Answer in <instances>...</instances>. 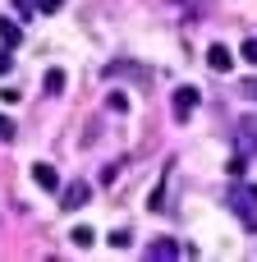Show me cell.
Wrapping results in <instances>:
<instances>
[{"label": "cell", "instance_id": "16", "mask_svg": "<svg viewBox=\"0 0 257 262\" xmlns=\"http://www.w3.org/2000/svg\"><path fill=\"white\" fill-rule=\"evenodd\" d=\"M9 138H14V120H5V115H0V143H9Z\"/></svg>", "mask_w": 257, "mask_h": 262}, {"label": "cell", "instance_id": "18", "mask_svg": "<svg viewBox=\"0 0 257 262\" xmlns=\"http://www.w3.org/2000/svg\"><path fill=\"white\" fill-rule=\"evenodd\" d=\"M239 92H244V97H253V101H257V78H248V83H239Z\"/></svg>", "mask_w": 257, "mask_h": 262}, {"label": "cell", "instance_id": "19", "mask_svg": "<svg viewBox=\"0 0 257 262\" xmlns=\"http://www.w3.org/2000/svg\"><path fill=\"white\" fill-rule=\"evenodd\" d=\"M14 9H18V14H32V9H37V0H14Z\"/></svg>", "mask_w": 257, "mask_h": 262}, {"label": "cell", "instance_id": "13", "mask_svg": "<svg viewBox=\"0 0 257 262\" xmlns=\"http://www.w3.org/2000/svg\"><path fill=\"white\" fill-rule=\"evenodd\" d=\"M239 55H244L248 64H257V37H248V41H244V51H239Z\"/></svg>", "mask_w": 257, "mask_h": 262}, {"label": "cell", "instance_id": "14", "mask_svg": "<svg viewBox=\"0 0 257 262\" xmlns=\"http://www.w3.org/2000/svg\"><path fill=\"white\" fill-rule=\"evenodd\" d=\"M110 244H115V249H129V244H133V235H129V230H115V235H110Z\"/></svg>", "mask_w": 257, "mask_h": 262}, {"label": "cell", "instance_id": "3", "mask_svg": "<svg viewBox=\"0 0 257 262\" xmlns=\"http://www.w3.org/2000/svg\"><path fill=\"white\" fill-rule=\"evenodd\" d=\"M179 253H184L179 239H152V244H147V262H175Z\"/></svg>", "mask_w": 257, "mask_h": 262}, {"label": "cell", "instance_id": "9", "mask_svg": "<svg viewBox=\"0 0 257 262\" xmlns=\"http://www.w3.org/2000/svg\"><path fill=\"white\" fill-rule=\"evenodd\" d=\"M41 88H46L51 97H60V92H64V69H46V78H41Z\"/></svg>", "mask_w": 257, "mask_h": 262}, {"label": "cell", "instance_id": "8", "mask_svg": "<svg viewBox=\"0 0 257 262\" xmlns=\"http://www.w3.org/2000/svg\"><path fill=\"white\" fill-rule=\"evenodd\" d=\"M0 41H5V46H9V51H14V46H18V41H23V28H18V23H14V18H0Z\"/></svg>", "mask_w": 257, "mask_h": 262}, {"label": "cell", "instance_id": "1", "mask_svg": "<svg viewBox=\"0 0 257 262\" xmlns=\"http://www.w3.org/2000/svg\"><path fill=\"white\" fill-rule=\"evenodd\" d=\"M225 207L239 216V226L257 235V184H244V180H235L230 184V193H225Z\"/></svg>", "mask_w": 257, "mask_h": 262}, {"label": "cell", "instance_id": "7", "mask_svg": "<svg viewBox=\"0 0 257 262\" xmlns=\"http://www.w3.org/2000/svg\"><path fill=\"white\" fill-rule=\"evenodd\" d=\"M207 64H212L216 74H230V69H235V55H230V51H225V46L216 41V46L207 51Z\"/></svg>", "mask_w": 257, "mask_h": 262}, {"label": "cell", "instance_id": "17", "mask_svg": "<svg viewBox=\"0 0 257 262\" xmlns=\"http://www.w3.org/2000/svg\"><path fill=\"white\" fill-rule=\"evenodd\" d=\"M9 69H14V60H9V46L0 41V74H9Z\"/></svg>", "mask_w": 257, "mask_h": 262}, {"label": "cell", "instance_id": "4", "mask_svg": "<svg viewBox=\"0 0 257 262\" xmlns=\"http://www.w3.org/2000/svg\"><path fill=\"white\" fill-rule=\"evenodd\" d=\"M87 198H92V189H87L83 180H74V184L60 193V207H64V212H78V207H87Z\"/></svg>", "mask_w": 257, "mask_h": 262}, {"label": "cell", "instance_id": "12", "mask_svg": "<svg viewBox=\"0 0 257 262\" xmlns=\"http://www.w3.org/2000/svg\"><path fill=\"white\" fill-rule=\"evenodd\" d=\"M225 170H230L235 180H244V170H248V161H244V157H230V166H225Z\"/></svg>", "mask_w": 257, "mask_h": 262}, {"label": "cell", "instance_id": "11", "mask_svg": "<svg viewBox=\"0 0 257 262\" xmlns=\"http://www.w3.org/2000/svg\"><path fill=\"white\" fill-rule=\"evenodd\" d=\"M106 106H110L115 115H124V111H129V97H124V92H110V97H106Z\"/></svg>", "mask_w": 257, "mask_h": 262}, {"label": "cell", "instance_id": "6", "mask_svg": "<svg viewBox=\"0 0 257 262\" xmlns=\"http://www.w3.org/2000/svg\"><path fill=\"white\" fill-rule=\"evenodd\" d=\"M101 74H106V78H120V74H129V78H147V69H143V64H133V60H110Z\"/></svg>", "mask_w": 257, "mask_h": 262}, {"label": "cell", "instance_id": "10", "mask_svg": "<svg viewBox=\"0 0 257 262\" xmlns=\"http://www.w3.org/2000/svg\"><path fill=\"white\" fill-rule=\"evenodd\" d=\"M69 239H74V249H92V244H97V235H92L87 226H74V235H69Z\"/></svg>", "mask_w": 257, "mask_h": 262}, {"label": "cell", "instance_id": "15", "mask_svg": "<svg viewBox=\"0 0 257 262\" xmlns=\"http://www.w3.org/2000/svg\"><path fill=\"white\" fill-rule=\"evenodd\" d=\"M37 9H41V14H60V9H64V0H37Z\"/></svg>", "mask_w": 257, "mask_h": 262}, {"label": "cell", "instance_id": "2", "mask_svg": "<svg viewBox=\"0 0 257 262\" xmlns=\"http://www.w3.org/2000/svg\"><path fill=\"white\" fill-rule=\"evenodd\" d=\"M198 101H202V97H198V88H179V92L170 97V111H175V120H189V115L198 111Z\"/></svg>", "mask_w": 257, "mask_h": 262}, {"label": "cell", "instance_id": "5", "mask_svg": "<svg viewBox=\"0 0 257 262\" xmlns=\"http://www.w3.org/2000/svg\"><path fill=\"white\" fill-rule=\"evenodd\" d=\"M32 180H37V189H46V193H55V189H60V175H55V166H51V161H37V166H32Z\"/></svg>", "mask_w": 257, "mask_h": 262}]
</instances>
